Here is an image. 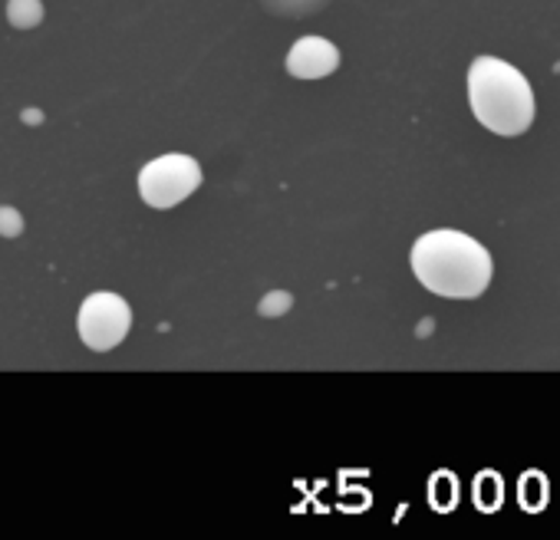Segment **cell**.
Returning a JSON list of instances; mask_svg holds the SVG:
<instances>
[{
    "label": "cell",
    "instance_id": "cell-2",
    "mask_svg": "<svg viewBox=\"0 0 560 540\" xmlns=\"http://www.w3.org/2000/svg\"><path fill=\"white\" fill-rule=\"evenodd\" d=\"M468 103L475 119L504 139L524 136L534 122L537 103L527 77L498 60V57H475L468 67Z\"/></svg>",
    "mask_w": 560,
    "mask_h": 540
},
{
    "label": "cell",
    "instance_id": "cell-8",
    "mask_svg": "<svg viewBox=\"0 0 560 540\" xmlns=\"http://www.w3.org/2000/svg\"><path fill=\"white\" fill-rule=\"evenodd\" d=\"M294 307V294H288V291H273V294H267L260 304H257V314L260 317H280V314H288Z\"/></svg>",
    "mask_w": 560,
    "mask_h": 540
},
{
    "label": "cell",
    "instance_id": "cell-10",
    "mask_svg": "<svg viewBox=\"0 0 560 540\" xmlns=\"http://www.w3.org/2000/svg\"><path fill=\"white\" fill-rule=\"evenodd\" d=\"M40 119H44V116H40L37 109H27V113H24V122H31V126H37Z\"/></svg>",
    "mask_w": 560,
    "mask_h": 540
},
{
    "label": "cell",
    "instance_id": "cell-9",
    "mask_svg": "<svg viewBox=\"0 0 560 540\" xmlns=\"http://www.w3.org/2000/svg\"><path fill=\"white\" fill-rule=\"evenodd\" d=\"M0 234L4 237H21L24 234V214L11 204L0 208Z\"/></svg>",
    "mask_w": 560,
    "mask_h": 540
},
{
    "label": "cell",
    "instance_id": "cell-5",
    "mask_svg": "<svg viewBox=\"0 0 560 540\" xmlns=\"http://www.w3.org/2000/svg\"><path fill=\"white\" fill-rule=\"evenodd\" d=\"M340 67V50L327 37H301L291 54H288V73L298 80H324L337 73Z\"/></svg>",
    "mask_w": 560,
    "mask_h": 540
},
{
    "label": "cell",
    "instance_id": "cell-1",
    "mask_svg": "<svg viewBox=\"0 0 560 540\" xmlns=\"http://www.w3.org/2000/svg\"><path fill=\"white\" fill-rule=\"evenodd\" d=\"M416 281L435 297L475 301L491 284V254L465 231L439 227L422 234L409 254Z\"/></svg>",
    "mask_w": 560,
    "mask_h": 540
},
{
    "label": "cell",
    "instance_id": "cell-7",
    "mask_svg": "<svg viewBox=\"0 0 560 540\" xmlns=\"http://www.w3.org/2000/svg\"><path fill=\"white\" fill-rule=\"evenodd\" d=\"M475 501L485 510H498V504H501V484H498L494 474H485L481 484H475Z\"/></svg>",
    "mask_w": 560,
    "mask_h": 540
},
{
    "label": "cell",
    "instance_id": "cell-6",
    "mask_svg": "<svg viewBox=\"0 0 560 540\" xmlns=\"http://www.w3.org/2000/svg\"><path fill=\"white\" fill-rule=\"evenodd\" d=\"M44 0H8V24L14 31H34L44 24Z\"/></svg>",
    "mask_w": 560,
    "mask_h": 540
},
{
    "label": "cell",
    "instance_id": "cell-4",
    "mask_svg": "<svg viewBox=\"0 0 560 540\" xmlns=\"http://www.w3.org/2000/svg\"><path fill=\"white\" fill-rule=\"evenodd\" d=\"M77 327H80V340L93 353H109V350H116L129 337L132 310H129V304L119 294L100 291V294H90L83 301Z\"/></svg>",
    "mask_w": 560,
    "mask_h": 540
},
{
    "label": "cell",
    "instance_id": "cell-3",
    "mask_svg": "<svg viewBox=\"0 0 560 540\" xmlns=\"http://www.w3.org/2000/svg\"><path fill=\"white\" fill-rule=\"evenodd\" d=\"M198 185H201V165L182 152L159 155L139 172V195L149 208H159V211L182 204L185 198L198 191Z\"/></svg>",
    "mask_w": 560,
    "mask_h": 540
}]
</instances>
